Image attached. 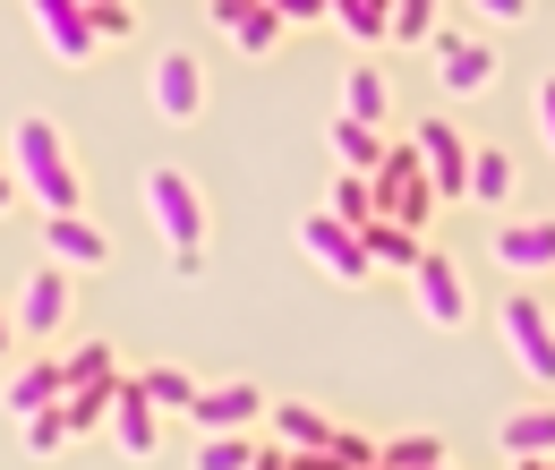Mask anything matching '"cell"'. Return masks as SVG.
Wrapping results in <instances>:
<instances>
[{"mask_svg":"<svg viewBox=\"0 0 555 470\" xmlns=\"http://www.w3.org/2000/svg\"><path fill=\"white\" fill-rule=\"evenodd\" d=\"M513 180H521V172H513L504 145H470V189H462L470 205H504V198H513Z\"/></svg>","mask_w":555,"mask_h":470,"instance_id":"19","label":"cell"},{"mask_svg":"<svg viewBox=\"0 0 555 470\" xmlns=\"http://www.w3.org/2000/svg\"><path fill=\"white\" fill-rule=\"evenodd\" d=\"M0 205H9V172H0Z\"/></svg>","mask_w":555,"mask_h":470,"instance_id":"40","label":"cell"},{"mask_svg":"<svg viewBox=\"0 0 555 470\" xmlns=\"http://www.w3.org/2000/svg\"><path fill=\"white\" fill-rule=\"evenodd\" d=\"M343 120H359V129H385V77L367 61H350V94H343Z\"/></svg>","mask_w":555,"mask_h":470,"instance_id":"22","label":"cell"},{"mask_svg":"<svg viewBox=\"0 0 555 470\" xmlns=\"http://www.w3.org/2000/svg\"><path fill=\"white\" fill-rule=\"evenodd\" d=\"M299 249L334 274V282H367V274H376L367 266V240H359L350 223H334V214H308V223H299Z\"/></svg>","mask_w":555,"mask_h":470,"instance_id":"6","label":"cell"},{"mask_svg":"<svg viewBox=\"0 0 555 470\" xmlns=\"http://www.w3.org/2000/svg\"><path fill=\"white\" fill-rule=\"evenodd\" d=\"M513 470H555V454H539V462H513Z\"/></svg>","mask_w":555,"mask_h":470,"instance_id":"38","label":"cell"},{"mask_svg":"<svg viewBox=\"0 0 555 470\" xmlns=\"http://www.w3.org/2000/svg\"><path fill=\"white\" fill-rule=\"evenodd\" d=\"M367 470H385V462H367Z\"/></svg>","mask_w":555,"mask_h":470,"instance_id":"41","label":"cell"},{"mask_svg":"<svg viewBox=\"0 0 555 470\" xmlns=\"http://www.w3.org/2000/svg\"><path fill=\"white\" fill-rule=\"evenodd\" d=\"M495 266H513V274L555 266V223H504L495 231Z\"/></svg>","mask_w":555,"mask_h":470,"instance_id":"17","label":"cell"},{"mask_svg":"<svg viewBox=\"0 0 555 470\" xmlns=\"http://www.w3.org/2000/svg\"><path fill=\"white\" fill-rule=\"evenodd\" d=\"M504 454H513V462L555 454V410H513V419H504Z\"/></svg>","mask_w":555,"mask_h":470,"instance_id":"20","label":"cell"},{"mask_svg":"<svg viewBox=\"0 0 555 470\" xmlns=\"http://www.w3.org/2000/svg\"><path fill=\"white\" fill-rule=\"evenodd\" d=\"M129 35H138V17H129V0H120V9H103V17H94V43H129Z\"/></svg>","mask_w":555,"mask_h":470,"instance_id":"33","label":"cell"},{"mask_svg":"<svg viewBox=\"0 0 555 470\" xmlns=\"http://www.w3.org/2000/svg\"><path fill=\"white\" fill-rule=\"evenodd\" d=\"M248 419H266V394L257 385H197V403H189V428L197 436H248Z\"/></svg>","mask_w":555,"mask_h":470,"instance_id":"8","label":"cell"},{"mask_svg":"<svg viewBox=\"0 0 555 470\" xmlns=\"http://www.w3.org/2000/svg\"><path fill=\"white\" fill-rule=\"evenodd\" d=\"M35 26H43V43H52V61L86 68L103 43H94V17L77 9V0H35Z\"/></svg>","mask_w":555,"mask_h":470,"instance_id":"10","label":"cell"},{"mask_svg":"<svg viewBox=\"0 0 555 470\" xmlns=\"http://www.w3.org/2000/svg\"><path fill=\"white\" fill-rule=\"evenodd\" d=\"M411 300H418V317H427V326H462V317H470L462 266H453L444 249H418V266H411Z\"/></svg>","mask_w":555,"mask_h":470,"instance_id":"5","label":"cell"},{"mask_svg":"<svg viewBox=\"0 0 555 470\" xmlns=\"http://www.w3.org/2000/svg\"><path fill=\"white\" fill-rule=\"evenodd\" d=\"M61 394H69V377H61V359H35V368H17V377H9V410H17V419H35V410H52Z\"/></svg>","mask_w":555,"mask_h":470,"instance_id":"18","label":"cell"},{"mask_svg":"<svg viewBox=\"0 0 555 470\" xmlns=\"http://www.w3.org/2000/svg\"><path fill=\"white\" fill-rule=\"evenodd\" d=\"M325 462H334V470H367V462H376V445H367L359 428H334V445H325Z\"/></svg>","mask_w":555,"mask_h":470,"instance_id":"32","label":"cell"},{"mask_svg":"<svg viewBox=\"0 0 555 470\" xmlns=\"http://www.w3.org/2000/svg\"><path fill=\"white\" fill-rule=\"evenodd\" d=\"M427 35H436V0H393L385 43H427Z\"/></svg>","mask_w":555,"mask_h":470,"instance_id":"29","label":"cell"},{"mask_svg":"<svg viewBox=\"0 0 555 470\" xmlns=\"http://www.w3.org/2000/svg\"><path fill=\"white\" fill-rule=\"evenodd\" d=\"M0 359H9V317H0Z\"/></svg>","mask_w":555,"mask_h":470,"instance_id":"39","label":"cell"},{"mask_svg":"<svg viewBox=\"0 0 555 470\" xmlns=\"http://www.w3.org/2000/svg\"><path fill=\"white\" fill-rule=\"evenodd\" d=\"M487 17H504V26H513V17H530V0H479Z\"/></svg>","mask_w":555,"mask_h":470,"instance_id":"36","label":"cell"},{"mask_svg":"<svg viewBox=\"0 0 555 470\" xmlns=\"http://www.w3.org/2000/svg\"><path fill=\"white\" fill-rule=\"evenodd\" d=\"M61 377H69V385H120V359H112V342L94 334V342H77L69 359H61Z\"/></svg>","mask_w":555,"mask_h":470,"instance_id":"25","label":"cell"},{"mask_svg":"<svg viewBox=\"0 0 555 470\" xmlns=\"http://www.w3.org/2000/svg\"><path fill=\"white\" fill-rule=\"evenodd\" d=\"M495 326L513 334V359H521L539 385H555V317H547V308H539L530 291H513V300L495 308Z\"/></svg>","mask_w":555,"mask_h":470,"instance_id":"4","label":"cell"},{"mask_svg":"<svg viewBox=\"0 0 555 470\" xmlns=\"http://www.w3.org/2000/svg\"><path fill=\"white\" fill-rule=\"evenodd\" d=\"M154 436H163V410L145 403L138 377H120V385H112V445H120L129 462H145V454H154Z\"/></svg>","mask_w":555,"mask_h":470,"instance_id":"9","label":"cell"},{"mask_svg":"<svg viewBox=\"0 0 555 470\" xmlns=\"http://www.w3.org/2000/svg\"><path fill=\"white\" fill-rule=\"evenodd\" d=\"M17 172H26V189L43 198V214H77V163L69 145H61V129L52 120H17Z\"/></svg>","mask_w":555,"mask_h":470,"instance_id":"3","label":"cell"},{"mask_svg":"<svg viewBox=\"0 0 555 470\" xmlns=\"http://www.w3.org/2000/svg\"><path fill=\"white\" fill-rule=\"evenodd\" d=\"M266 428H274V445H291V454H325L334 445V419L317 403H266Z\"/></svg>","mask_w":555,"mask_h":470,"instance_id":"16","label":"cell"},{"mask_svg":"<svg viewBox=\"0 0 555 470\" xmlns=\"http://www.w3.org/2000/svg\"><path fill=\"white\" fill-rule=\"evenodd\" d=\"M376 462H385V470H436V462H444V436H427V428H411V436H393V445H376Z\"/></svg>","mask_w":555,"mask_h":470,"instance_id":"26","label":"cell"},{"mask_svg":"<svg viewBox=\"0 0 555 470\" xmlns=\"http://www.w3.org/2000/svg\"><path fill=\"white\" fill-rule=\"evenodd\" d=\"M69 317V266H35L17 291V334H61Z\"/></svg>","mask_w":555,"mask_h":470,"instance_id":"11","label":"cell"},{"mask_svg":"<svg viewBox=\"0 0 555 470\" xmlns=\"http://www.w3.org/2000/svg\"><path fill=\"white\" fill-rule=\"evenodd\" d=\"M334 163L367 180V172L385 163V129H359V120H334Z\"/></svg>","mask_w":555,"mask_h":470,"instance_id":"21","label":"cell"},{"mask_svg":"<svg viewBox=\"0 0 555 470\" xmlns=\"http://www.w3.org/2000/svg\"><path fill=\"white\" fill-rule=\"evenodd\" d=\"M214 26H222V35H231L248 61H266V52L282 43V17L266 9V0H214Z\"/></svg>","mask_w":555,"mask_h":470,"instance_id":"13","label":"cell"},{"mask_svg":"<svg viewBox=\"0 0 555 470\" xmlns=\"http://www.w3.org/2000/svg\"><path fill=\"white\" fill-rule=\"evenodd\" d=\"M145 214H154V231L171 240V266L180 274L206 266V198H197V180H189L180 163H154V172H145Z\"/></svg>","mask_w":555,"mask_h":470,"instance_id":"1","label":"cell"},{"mask_svg":"<svg viewBox=\"0 0 555 470\" xmlns=\"http://www.w3.org/2000/svg\"><path fill=\"white\" fill-rule=\"evenodd\" d=\"M436 68H444V86H453V94H487L504 61H495L487 43H470V35H436Z\"/></svg>","mask_w":555,"mask_h":470,"instance_id":"14","label":"cell"},{"mask_svg":"<svg viewBox=\"0 0 555 470\" xmlns=\"http://www.w3.org/2000/svg\"><path fill=\"white\" fill-rule=\"evenodd\" d=\"M359 240H367V266H402V274H411V266H418V249H427L418 231H393V223H367Z\"/></svg>","mask_w":555,"mask_h":470,"instance_id":"24","label":"cell"},{"mask_svg":"<svg viewBox=\"0 0 555 470\" xmlns=\"http://www.w3.org/2000/svg\"><path fill=\"white\" fill-rule=\"evenodd\" d=\"M411 145H418V172H427L436 198H462V189H470V145H462L453 120H418Z\"/></svg>","mask_w":555,"mask_h":470,"instance_id":"7","label":"cell"},{"mask_svg":"<svg viewBox=\"0 0 555 470\" xmlns=\"http://www.w3.org/2000/svg\"><path fill=\"white\" fill-rule=\"evenodd\" d=\"M248 454H257L248 436H206V445H197V470H248Z\"/></svg>","mask_w":555,"mask_h":470,"instance_id":"31","label":"cell"},{"mask_svg":"<svg viewBox=\"0 0 555 470\" xmlns=\"http://www.w3.org/2000/svg\"><path fill=\"white\" fill-rule=\"evenodd\" d=\"M61 419H69V436L112 428V385H69V394H61Z\"/></svg>","mask_w":555,"mask_h":470,"instance_id":"23","label":"cell"},{"mask_svg":"<svg viewBox=\"0 0 555 470\" xmlns=\"http://www.w3.org/2000/svg\"><path fill=\"white\" fill-rule=\"evenodd\" d=\"M367 189H376V223H393V231H418L427 240V214H436V189H427V172H418V145H385V163L367 172Z\"/></svg>","mask_w":555,"mask_h":470,"instance_id":"2","label":"cell"},{"mask_svg":"<svg viewBox=\"0 0 555 470\" xmlns=\"http://www.w3.org/2000/svg\"><path fill=\"white\" fill-rule=\"evenodd\" d=\"M77 9H86V17H103V9H120V0H77Z\"/></svg>","mask_w":555,"mask_h":470,"instance_id":"37","label":"cell"},{"mask_svg":"<svg viewBox=\"0 0 555 470\" xmlns=\"http://www.w3.org/2000/svg\"><path fill=\"white\" fill-rule=\"evenodd\" d=\"M197 103H206L197 52H163V61H154V112H163V120H197Z\"/></svg>","mask_w":555,"mask_h":470,"instance_id":"12","label":"cell"},{"mask_svg":"<svg viewBox=\"0 0 555 470\" xmlns=\"http://www.w3.org/2000/svg\"><path fill=\"white\" fill-rule=\"evenodd\" d=\"M436 470H444V462H436Z\"/></svg>","mask_w":555,"mask_h":470,"instance_id":"42","label":"cell"},{"mask_svg":"<svg viewBox=\"0 0 555 470\" xmlns=\"http://www.w3.org/2000/svg\"><path fill=\"white\" fill-rule=\"evenodd\" d=\"M138 385H145V403H154V410H189V403H197V377H189V368H145Z\"/></svg>","mask_w":555,"mask_h":470,"instance_id":"28","label":"cell"},{"mask_svg":"<svg viewBox=\"0 0 555 470\" xmlns=\"http://www.w3.org/2000/svg\"><path fill=\"white\" fill-rule=\"evenodd\" d=\"M61 445H69V419H61V403L35 410V419H26V454H61Z\"/></svg>","mask_w":555,"mask_h":470,"instance_id":"30","label":"cell"},{"mask_svg":"<svg viewBox=\"0 0 555 470\" xmlns=\"http://www.w3.org/2000/svg\"><path fill=\"white\" fill-rule=\"evenodd\" d=\"M43 249H52V266H112V240L86 214H52L43 223Z\"/></svg>","mask_w":555,"mask_h":470,"instance_id":"15","label":"cell"},{"mask_svg":"<svg viewBox=\"0 0 555 470\" xmlns=\"http://www.w3.org/2000/svg\"><path fill=\"white\" fill-rule=\"evenodd\" d=\"M248 470H291V445H257V454H248Z\"/></svg>","mask_w":555,"mask_h":470,"instance_id":"34","label":"cell"},{"mask_svg":"<svg viewBox=\"0 0 555 470\" xmlns=\"http://www.w3.org/2000/svg\"><path fill=\"white\" fill-rule=\"evenodd\" d=\"M325 214H334V223H350V231H367V223H376V189H367L359 172H343V180H334V205H325Z\"/></svg>","mask_w":555,"mask_h":470,"instance_id":"27","label":"cell"},{"mask_svg":"<svg viewBox=\"0 0 555 470\" xmlns=\"http://www.w3.org/2000/svg\"><path fill=\"white\" fill-rule=\"evenodd\" d=\"M539 129H547V145H555V77L539 86Z\"/></svg>","mask_w":555,"mask_h":470,"instance_id":"35","label":"cell"}]
</instances>
